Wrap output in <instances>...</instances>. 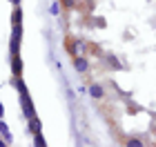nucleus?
I'll return each instance as SVG.
<instances>
[{"label":"nucleus","instance_id":"obj_1","mask_svg":"<svg viewBox=\"0 0 156 147\" xmlns=\"http://www.w3.org/2000/svg\"><path fill=\"white\" fill-rule=\"evenodd\" d=\"M13 87L18 89V94H20V105H23V116L29 121V118L36 116V107H34V100H31V96L29 92H27V85H25V80H23V76H18V78H13Z\"/></svg>","mask_w":156,"mask_h":147},{"label":"nucleus","instance_id":"obj_2","mask_svg":"<svg viewBox=\"0 0 156 147\" xmlns=\"http://www.w3.org/2000/svg\"><path fill=\"white\" fill-rule=\"evenodd\" d=\"M20 40H23V25H11V36H9V54H20Z\"/></svg>","mask_w":156,"mask_h":147},{"label":"nucleus","instance_id":"obj_3","mask_svg":"<svg viewBox=\"0 0 156 147\" xmlns=\"http://www.w3.org/2000/svg\"><path fill=\"white\" fill-rule=\"evenodd\" d=\"M11 74H13V78L23 76V58H20V54L11 56Z\"/></svg>","mask_w":156,"mask_h":147},{"label":"nucleus","instance_id":"obj_4","mask_svg":"<svg viewBox=\"0 0 156 147\" xmlns=\"http://www.w3.org/2000/svg\"><path fill=\"white\" fill-rule=\"evenodd\" d=\"M74 69H78V72H80V74H85V72H87V69H89V60L87 58H85V56L80 54V56H74Z\"/></svg>","mask_w":156,"mask_h":147},{"label":"nucleus","instance_id":"obj_5","mask_svg":"<svg viewBox=\"0 0 156 147\" xmlns=\"http://www.w3.org/2000/svg\"><path fill=\"white\" fill-rule=\"evenodd\" d=\"M87 94L94 98V100H101V98L105 96V89L98 85V82H94V85H89V87H87Z\"/></svg>","mask_w":156,"mask_h":147},{"label":"nucleus","instance_id":"obj_6","mask_svg":"<svg viewBox=\"0 0 156 147\" xmlns=\"http://www.w3.org/2000/svg\"><path fill=\"white\" fill-rule=\"evenodd\" d=\"M85 51V43L83 40H72V43H69V54H72V58L74 56H80Z\"/></svg>","mask_w":156,"mask_h":147},{"label":"nucleus","instance_id":"obj_7","mask_svg":"<svg viewBox=\"0 0 156 147\" xmlns=\"http://www.w3.org/2000/svg\"><path fill=\"white\" fill-rule=\"evenodd\" d=\"M38 131H42V123L38 116L29 118V134H38Z\"/></svg>","mask_w":156,"mask_h":147},{"label":"nucleus","instance_id":"obj_8","mask_svg":"<svg viewBox=\"0 0 156 147\" xmlns=\"http://www.w3.org/2000/svg\"><path fill=\"white\" fill-rule=\"evenodd\" d=\"M11 25H23V9H20V5L13 7V11H11Z\"/></svg>","mask_w":156,"mask_h":147},{"label":"nucleus","instance_id":"obj_9","mask_svg":"<svg viewBox=\"0 0 156 147\" xmlns=\"http://www.w3.org/2000/svg\"><path fill=\"white\" fill-rule=\"evenodd\" d=\"M49 11H51V16H60V11H62V5H60V0H54V2L49 5Z\"/></svg>","mask_w":156,"mask_h":147},{"label":"nucleus","instance_id":"obj_10","mask_svg":"<svg viewBox=\"0 0 156 147\" xmlns=\"http://www.w3.org/2000/svg\"><path fill=\"white\" fill-rule=\"evenodd\" d=\"M107 62H109V65L114 67V69H123V65H120V60L116 58L114 54H107Z\"/></svg>","mask_w":156,"mask_h":147},{"label":"nucleus","instance_id":"obj_11","mask_svg":"<svg viewBox=\"0 0 156 147\" xmlns=\"http://www.w3.org/2000/svg\"><path fill=\"white\" fill-rule=\"evenodd\" d=\"M34 145H36V147H45V145H47L45 136H42V131H38V134H34Z\"/></svg>","mask_w":156,"mask_h":147},{"label":"nucleus","instance_id":"obj_12","mask_svg":"<svg viewBox=\"0 0 156 147\" xmlns=\"http://www.w3.org/2000/svg\"><path fill=\"white\" fill-rule=\"evenodd\" d=\"M127 145H129V147H143V141H138V138H129Z\"/></svg>","mask_w":156,"mask_h":147},{"label":"nucleus","instance_id":"obj_13","mask_svg":"<svg viewBox=\"0 0 156 147\" xmlns=\"http://www.w3.org/2000/svg\"><path fill=\"white\" fill-rule=\"evenodd\" d=\"M60 5L65 7V9H72V7L76 5V0H60Z\"/></svg>","mask_w":156,"mask_h":147},{"label":"nucleus","instance_id":"obj_14","mask_svg":"<svg viewBox=\"0 0 156 147\" xmlns=\"http://www.w3.org/2000/svg\"><path fill=\"white\" fill-rule=\"evenodd\" d=\"M7 131H9V127H7V123L0 118V134H7Z\"/></svg>","mask_w":156,"mask_h":147},{"label":"nucleus","instance_id":"obj_15","mask_svg":"<svg viewBox=\"0 0 156 147\" xmlns=\"http://www.w3.org/2000/svg\"><path fill=\"white\" fill-rule=\"evenodd\" d=\"M2 138H5V141H7V143H11V141H13V136H11V131H7V134H2Z\"/></svg>","mask_w":156,"mask_h":147},{"label":"nucleus","instance_id":"obj_16","mask_svg":"<svg viewBox=\"0 0 156 147\" xmlns=\"http://www.w3.org/2000/svg\"><path fill=\"white\" fill-rule=\"evenodd\" d=\"M96 27H105V20L103 18H96Z\"/></svg>","mask_w":156,"mask_h":147},{"label":"nucleus","instance_id":"obj_17","mask_svg":"<svg viewBox=\"0 0 156 147\" xmlns=\"http://www.w3.org/2000/svg\"><path fill=\"white\" fill-rule=\"evenodd\" d=\"M2 116H5V105L0 103V118H2Z\"/></svg>","mask_w":156,"mask_h":147},{"label":"nucleus","instance_id":"obj_18","mask_svg":"<svg viewBox=\"0 0 156 147\" xmlns=\"http://www.w3.org/2000/svg\"><path fill=\"white\" fill-rule=\"evenodd\" d=\"M9 2H11V5H13V7H18V5H20V2H23V0H9Z\"/></svg>","mask_w":156,"mask_h":147},{"label":"nucleus","instance_id":"obj_19","mask_svg":"<svg viewBox=\"0 0 156 147\" xmlns=\"http://www.w3.org/2000/svg\"><path fill=\"white\" fill-rule=\"evenodd\" d=\"M5 145H9L7 141H2V134H0V147H5Z\"/></svg>","mask_w":156,"mask_h":147}]
</instances>
